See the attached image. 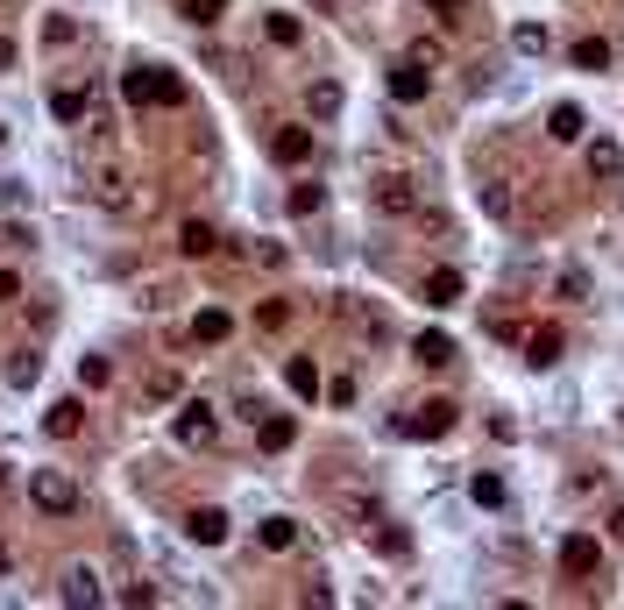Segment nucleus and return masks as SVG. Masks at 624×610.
Masks as SVG:
<instances>
[{
	"label": "nucleus",
	"mask_w": 624,
	"mask_h": 610,
	"mask_svg": "<svg viewBox=\"0 0 624 610\" xmlns=\"http://www.w3.org/2000/svg\"><path fill=\"white\" fill-rule=\"evenodd\" d=\"M270 149H277V164H305V157H312V135H305V128H277Z\"/></svg>",
	"instance_id": "obj_7"
},
{
	"label": "nucleus",
	"mask_w": 624,
	"mask_h": 610,
	"mask_svg": "<svg viewBox=\"0 0 624 610\" xmlns=\"http://www.w3.org/2000/svg\"><path fill=\"white\" fill-rule=\"evenodd\" d=\"M178 440H185V447H206V440H213V412H206V405H185V412H178Z\"/></svg>",
	"instance_id": "obj_5"
},
{
	"label": "nucleus",
	"mask_w": 624,
	"mask_h": 610,
	"mask_svg": "<svg viewBox=\"0 0 624 610\" xmlns=\"http://www.w3.org/2000/svg\"><path fill=\"white\" fill-rule=\"evenodd\" d=\"M128 107H178L185 100V86L171 79V71H128Z\"/></svg>",
	"instance_id": "obj_2"
},
{
	"label": "nucleus",
	"mask_w": 624,
	"mask_h": 610,
	"mask_svg": "<svg viewBox=\"0 0 624 610\" xmlns=\"http://www.w3.org/2000/svg\"><path fill=\"white\" fill-rule=\"evenodd\" d=\"M36 376H43V362H36V355L22 348V355L8 362V384H15V391H29V384H36Z\"/></svg>",
	"instance_id": "obj_11"
},
{
	"label": "nucleus",
	"mask_w": 624,
	"mask_h": 610,
	"mask_svg": "<svg viewBox=\"0 0 624 610\" xmlns=\"http://www.w3.org/2000/svg\"><path fill=\"white\" fill-rule=\"evenodd\" d=\"M107 376H114L107 355H86V362H78V384H107Z\"/></svg>",
	"instance_id": "obj_13"
},
{
	"label": "nucleus",
	"mask_w": 624,
	"mask_h": 610,
	"mask_svg": "<svg viewBox=\"0 0 624 610\" xmlns=\"http://www.w3.org/2000/svg\"><path fill=\"white\" fill-rule=\"evenodd\" d=\"M0 568H8V547H0Z\"/></svg>",
	"instance_id": "obj_19"
},
{
	"label": "nucleus",
	"mask_w": 624,
	"mask_h": 610,
	"mask_svg": "<svg viewBox=\"0 0 624 610\" xmlns=\"http://www.w3.org/2000/svg\"><path fill=\"white\" fill-rule=\"evenodd\" d=\"M284 376H291V391H298V398H312V391H320V369H312V362H291Z\"/></svg>",
	"instance_id": "obj_12"
},
{
	"label": "nucleus",
	"mask_w": 624,
	"mask_h": 610,
	"mask_svg": "<svg viewBox=\"0 0 624 610\" xmlns=\"http://www.w3.org/2000/svg\"><path fill=\"white\" fill-rule=\"evenodd\" d=\"M263 547H291V518H263Z\"/></svg>",
	"instance_id": "obj_15"
},
{
	"label": "nucleus",
	"mask_w": 624,
	"mask_h": 610,
	"mask_svg": "<svg viewBox=\"0 0 624 610\" xmlns=\"http://www.w3.org/2000/svg\"><path fill=\"white\" fill-rule=\"evenodd\" d=\"M29 504L50 511V518H71V511H78V483L57 476V469H36V476H29Z\"/></svg>",
	"instance_id": "obj_1"
},
{
	"label": "nucleus",
	"mask_w": 624,
	"mask_h": 610,
	"mask_svg": "<svg viewBox=\"0 0 624 610\" xmlns=\"http://www.w3.org/2000/svg\"><path fill=\"white\" fill-rule=\"evenodd\" d=\"M192 334H199V341H220V334H227V313H199Z\"/></svg>",
	"instance_id": "obj_14"
},
{
	"label": "nucleus",
	"mask_w": 624,
	"mask_h": 610,
	"mask_svg": "<svg viewBox=\"0 0 624 610\" xmlns=\"http://www.w3.org/2000/svg\"><path fill=\"white\" fill-rule=\"evenodd\" d=\"M8 64H15V43H8V36H0V71H8Z\"/></svg>",
	"instance_id": "obj_18"
},
{
	"label": "nucleus",
	"mask_w": 624,
	"mask_h": 610,
	"mask_svg": "<svg viewBox=\"0 0 624 610\" xmlns=\"http://www.w3.org/2000/svg\"><path fill=\"white\" fill-rule=\"evenodd\" d=\"M178 249H185V256H213V227H206V220H185Z\"/></svg>",
	"instance_id": "obj_10"
},
{
	"label": "nucleus",
	"mask_w": 624,
	"mask_h": 610,
	"mask_svg": "<svg viewBox=\"0 0 624 610\" xmlns=\"http://www.w3.org/2000/svg\"><path fill=\"white\" fill-rule=\"evenodd\" d=\"M93 199H100L107 213H128V178H121V171H100V178H93Z\"/></svg>",
	"instance_id": "obj_6"
},
{
	"label": "nucleus",
	"mask_w": 624,
	"mask_h": 610,
	"mask_svg": "<svg viewBox=\"0 0 624 610\" xmlns=\"http://www.w3.org/2000/svg\"><path fill=\"white\" fill-rule=\"evenodd\" d=\"M185 532H192L199 547H220V540H227V518H220V511H192V518H185Z\"/></svg>",
	"instance_id": "obj_8"
},
{
	"label": "nucleus",
	"mask_w": 624,
	"mask_h": 610,
	"mask_svg": "<svg viewBox=\"0 0 624 610\" xmlns=\"http://www.w3.org/2000/svg\"><path fill=\"white\" fill-rule=\"evenodd\" d=\"M50 114H57V121H86V93H78V86H57V93H50Z\"/></svg>",
	"instance_id": "obj_9"
},
{
	"label": "nucleus",
	"mask_w": 624,
	"mask_h": 610,
	"mask_svg": "<svg viewBox=\"0 0 624 610\" xmlns=\"http://www.w3.org/2000/svg\"><path fill=\"white\" fill-rule=\"evenodd\" d=\"M0 142H8V128H0Z\"/></svg>",
	"instance_id": "obj_20"
},
{
	"label": "nucleus",
	"mask_w": 624,
	"mask_h": 610,
	"mask_svg": "<svg viewBox=\"0 0 624 610\" xmlns=\"http://www.w3.org/2000/svg\"><path fill=\"white\" fill-rule=\"evenodd\" d=\"M57 596H64V603H78V610H86V603H100L107 589H100V575H93L86 561H78V568H64V582H57Z\"/></svg>",
	"instance_id": "obj_3"
},
{
	"label": "nucleus",
	"mask_w": 624,
	"mask_h": 610,
	"mask_svg": "<svg viewBox=\"0 0 624 610\" xmlns=\"http://www.w3.org/2000/svg\"><path fill=\"white\" fill-rule=\"evenodd\" d=\"M78 426H86V405H78V398H57V405L43 412V433H57V440H71Z\"/></svg>",
	"instance_id": "obj_4"
},
{
	"label": "nucleus",
	"mask_w": 624,
	"mask_h": 610,
	"mask_svg": "<svg viewBox=\"0 0 624 610\" xmlns=\"http://www.w3.org/2000/svg\"><path fill=\"white\" fill-rule=\"evenodd\" d=\"M15 298H22V277H15L8 263H0V305H15Z\"/></svg>",
	"instance_id": "obj_16"
},
{
	"label": "nucleus",
	"mask_w": 624,
	"mask_h": 610,
	"mask_svg": "<svg viewBox=\"0 0 624 610\" xmlns=\"http://www.w3.org/2000/svg\"><path fill=\"white\" fill-rule=\"evenodd\" d=\"M185 15L192 22H220V0H185Z\"/></svg>",
	"instance_id": "obj_17"
}]
</instances>
